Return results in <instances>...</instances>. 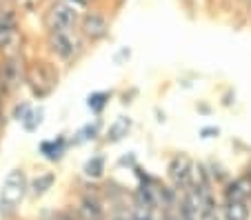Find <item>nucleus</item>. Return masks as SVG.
<instances>
[{
    "instance_id": "23",
    "label": "nucleus",
    "mask_w": 251,
    "mask_h": 220,
    "mask_svg": "<svg viewBox=\"0 0 251 220\" xmlns=\"http://www.w3.org/2000/svg\"><path fill=\"white\" fill-rule=\"evenodd\" d=\"M0 124H5V100H2V94H0Z\"/></svg>"
},
{
    "instance_id": "4",
    "label": "nucleus",
    "mask_w": 251,
    "mask_h": 220,
    "mask_svg": "<svg viewBox=\"0 0 251 220\" xmlns=\"http://www.w3.org/2000/svg\"><path fill=\"white\" fill-rule=\"evenodd\" d=\"M82 11L74 7L69 0H49L43 9L45 31L51 29H78Z\"/></svg>"
},
{
    "instance_id": "10",
    "label": "nucleus",
    "mask_w": 251,
    "mask_h": 220,
    "mask_svg": "<svg viewBox=\"0 0 251 220\" xmlns=\"http://www.w3.org/2000/svg\"><path fill=\"white\" fill-rule=\"evenodd\" d=\"M225 202H236V200H251V173L238 176L233 180L225 182L223 189Z\"/></svg>"
},
{
    "instance_id": "11",
    "label": "nucleus",
    "mask_w": 251,
    "mask_h": 220,
    "mask_svg": "<svg viewBox=\"0 0 251 220\" xmlns=\"http://www.w3.org/2000/svg\"><path fill=\"white\" fill-rule=\"evenodd\" d=\"M71 147L69 138H67L65 134H58L56 138H49V140H43L40 143V153H43V158L49 160V163H60L62 158H65L67 149Z\"/></svg>"
},
{
    "instance_id": "26",
    "label": "nucleus",
    "mask_w": 251,
    "mask_h": 220,
    "mask_svg": "<svg viewBox=\"0 0 251 220\" xmlns=\"http://www.w3.org/2000/svg\"><path fill=\"white\" fill-rule=\"evenodd\" d=\"M45 2H49V0H45Z\"/></svg>"
},
{
    "instance_id": "13",
    "label": "nucleus",
    "mask_w": 251,
    "mask_h": 220,
    "mask_svg": "<svg viewBox=\"0 0 251 220\" xmlns=\"http://www.w3.org/2000/svg\"><path fill=\"white\" fill-rule=\"evenodd\" d=\"M53 182H56V173H53V171L38 173V176L29 182V196H31V198H43L45 194H47L49 189L53 187Z\"/></svg>"
},
{
    "instance_id": "7",
    "label": "nucleus",
    "mask_w": 251,
    "mask_h": 220,
    "mask_svg": "<svg viewBox=\"0 0 251 220\" xmlns=\"http://www.w3.org/2000/svg\"><path fill=\"white\" fill-rule=\"evenodd\" d=\"M194 160L187 156V153H176L174 158L167 165V178H169L171 187L178 189V192H187L194 182Z\"/></svg>"
},
{
    "instance_id": "1",
    "label": "nucleus",
    "mask_w": 251,
    "mask_h": 220,
    "mask_svg": "<svg viewBox=\"0 0 251 220\" xmlns=\"http://www.w3.org/2000/svg\"><path fill=\"white\" fill-rule=\"evenodd\" d=\"M45 45H47V51L56 58L58 62H69L78 60V56L82 53L87 40L82 38V34L78 29H51V31H45Z\"/></svg>"
},
{
    "instance_id": "6",
    "label": "nucleus",
    "mask_w": 251,
    "mask_h": 220,
    "mask_svg": "<svg viewBox=\"0 0 251 220\" xmlns=\"http://www.w3.org/2000/svg\"><path fill=\"white\" fill-rule=\"evenodd\" d=\"M78 31H80L82 38H85L89 45L102 43L111 31V20L98 5H94V7L82 11L80 23H78Z\"/></svg>"
},
{
    "instance_id": "16",
    "label": "nucleus",
    "mask_w": 251,
    "mask_h": 220,
    "mask_svg": "<svg viewBox=\"0 0 251 220\" xmlns=\"http://www.w3.org/2000/svg\"><path fill=\"white\" fill-rule=\"evenodd\" d=\"M109 100H111V91H94V94L87 96L85 105L94 116H100L104 111V107L109 105Z\"/></svg>"
},
{
    "instance_id": "9",
    "label": "nucleus",
    "mask_w": 251,
    "mask_h": 220,
    "mask_svg": "<svg viewBox=\"0 0 251 220\" xmlns=\"http://www.w3.org/2000/svg\"><path fill=\"white\" fill-rule=\"evenodd\" d=\"M76 214L80 220H107V211H104V202L100 200L96 194H82L78 200Z\"/></svg>"
},
{
    "instance_id": "19",
    "label": "nucleus",
    "mask_w": 251,
    "mask_h": 220,
    "mask_svg": "<svg viewBox=\"0 0 251 220\" xmlns=\"http://www.w3.org/2000/svg\"><path fill=\"white\" fill-rule=\"evenodd\" d=\"M11 5L20 11V14H36L45 7V0H11Z\"/></svg>"
},
{
    "instance_id": "25",
    "label": "nucleus",
    "mask_w": 251,
    "mask_h": 220,
    "mask_svg": "<svg viewBox=\"0 0 251 220\" xmlns=\"http://www.w3.org/2000/svg\"><path fill=\"white\" fill-rule=\"evenodd\" d=\"M0 94H2V96L7 94V89H5V80H2V67H0Z\"/></svg>"
},
{
    "instance_id": "22",
    "label": "nucleus",
    "mask_w": 251,
    "mask_h": 220,
    "mask_svg": "<svg viewBox=\"0 0 251 220\" xmlns=\"http://www.w3.org/2000/svg\"><path fill=\"white\" fill-rule=\"evenodd\" d=\"M218 134H220L218 127H202L200 129V138H216Z\"/></svg>"
},
{
    "instance_id": "21",
    "label": "nucleus",
    "mask_w": 251,
    "mask_h": 220,
    "mask_svg": "<svg viewBox=\"0 0 251 220\" xmlns=\"http://www.w3.org/2000/svg\"><path fill=\"white\" fill-rule=\"evenodd\" d=\"M74 7H78L80 11H85V9H89V7H94V5H98L100 0H69Z\"/></svg>"
},
{
    "instance_id": "18",
    "label": "nucleus",
    "mask_w": 251,
    "mask_h": 220,
    "mask_svg": "<svg viewBox=\"0 0 251 220\" xmlns=\"http://www.w3.org/2000/svg\"><path fill=\"white\" fill-rule=\"evenodd\" d=\"M45 122V109L43 107H31V109L27 111V116H25L23 120H20V124H23V129L29 131V134H33V131H38V127Z\"/></svg>"
},
{
    "instance_id": "24",
    "label": "nucleus",
    "mask_w": 251,
    "mask_h": 220,
    "mask_svg": "<svg viewBox=\"0 0 251 220\" xmlns=\"http://www.w3.org/2000/svg\"><path fill=\"white\" fill-rule=\"evenodd\" d=\"M111 220H133V218H131V214H116Z\"/></svg>"
},
{
    "instance_id": "20",
    "label": "nucleus",
    "mask_w": 251,
    "mask_h": 220,
    "mask_svg": "<svg viewBox=\"0 0 251 220\" xmlns=\"http://www.w3.org/2000/svg\"><path fill=\"white\" fill-rule=\"evenodd\" d=\"M29 109H31V105H29V102H20V105H16V107H14V116H11V118L18 120V122H20V120H23L25 116H27V111H29Z\"/></svg>"
},
{
    "instance_id": "17",
    "label": "nucleus",
    "mask_w": 251,
    "mask_h": 220,
    "mask_svg": "<svg viewBox=\"0 0 251 220\" xmlns=\"http://www.w3.org/2000/svg\"><path fill=\"white\" fill-rule=\"evenodd\" d=\"M100 127H102V122H100L98 118H96L94 122H87L85 127H80V131L76 134V138H71L69 143L71 145H82V143H89V140H96L100 136Z\"/></svg>"
},
{
    "instance_id": "3",
    "label": "nucleus",
    "mask_w": 251,
    "mask_h": 220,
    "mask_svg": "<svg viewBox=\"0 0 251 220\" xmlns=\"http://www.w3.org/2000/svg\"><path fill=\"white\" fill-rule=\"evenodd\" d=\"M25 36L20 29L18 9H0V56H23Z\"/></svg>"
},
{
    "instance_id": "15",
    "label": "nucleus",
    "mask_w": 251,
    "mask_h": 220,
    "mask_svg": "<svg viewBox=\"0 0 251 220\" xmlns=\"http://www.w3.org/2000/svg\"><path fill=\"white\" fill-rule=\"evenodd\" d=\"M104 169H107V160H104L102 153H96V156L87 158V163L82 165V173L91 180H100L104 176Z\"/></svg>"
},
{
    "instance_id": "12",
    "label": "nucleus",
    "mask_w": 251,
    "mask_h": 220,
    "mask_svg": "<svg viewBox=\"0 0 251 220\" xmlns=\"http://www.w3.org/2000/svg\"><path fill=\"white\" fill-rule=\"evenodd\" d=\"M129 131H131V118H129V116H118V118L107 127L104 140L109 145H116V143H120L125 136H129Z\"/></svg>"
},
{
    "instance_id": "2",
    "label": "nucleus",
    "mask_w": 251,
    "mask_h": 220,
    "mask_svg": "<svg viewBox=\"0 0 251 220\" xmlns=\"http://www.w3.org/2000/svg\"><path fill=\"white\" fill-rule=\"evenodd\" d=\"M58 80H60V73H58L56 65L51 60H45L38 58L33 60L31 65H27V78H25V85L29 87L33 98L45 100L56 91Z\"/></svg>"
},
{
    "instance_id": "14",
    "label": "nucleus",
    "mask_w": 251,
    "mask_h": 220,
    "mask_svg": "<svg viewBox=\"0 0 251 220\" xmlns=\"http://www.w3.org/2000/svg\"><path fill=\"white\" fill-rule=\"evenodd\" d=\"M251 207L249 200H236L223 205V220H249Z\"/></svg>"
},
{
    "instance_id": "5",
    "label": "nucleus",
    "mask_w": 251,
    "mask_h": 220,
    "mask_svg": "<svg viewBox=\"0 0 251 220\" xmlns=\"http://www.w3.org/2000/svg\"><path fill=\"white\" fill-rule=\"evenodd\" d=\"M29 194V180L23 169H11L0 189V214H14Z\"/></svg>"
},
{
    "instance_id": "8",
    "label": "nucleus",
    "mask_w": 251,
    "mask_h": 220,
    "mask_svg": "<svg viewBox=\"0 0 251 220\" xmlns=\"http://www.w3.org/2000/svg\"><path fill=\"white\" fill-rule=\"evenodd\" d=\"M2 80H5V89L14 91L20 85H25L27 78V65H25L23 56H11V58H2Z\"/></svg>"
}]
</instances>
